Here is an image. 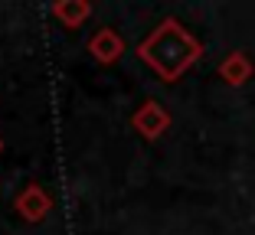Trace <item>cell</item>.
I'll return each instance as SVG.
<instances>
[{
  "mask_svg": "<svg viewBox=\"0 0 255 235\" xmlns=\"http://www.w3.org/2000/svg\"><path fill=\"white\" fill-rule=\"evenodd\" d=\"M92 49H95V56L98 59H115L118 56V46H115V39L108 36V33H102V36H95V43H92Z\"/></svg>",
  "mask_w": 255,
  "mask_h": 235,
  "instance_id": "6da1fadb",
  "label": "cell"
}]
</instances>
